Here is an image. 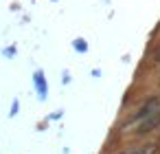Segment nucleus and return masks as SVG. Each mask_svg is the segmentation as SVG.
Returning a JSON list of instances; mask_svg holds the SVG:
<instances>
[{
	"label": "nucleus",
	"mask_w": 160,
	"mask_h": 154,
	"mask_svg": "<svg viewBox=\"0 0 160 154\" xmlns=\"http://www.w3.org/2000/svg\"><path fill=\"white\" fill-rule=\"evenodd\" d=\"M156 110H160V97H149L145 104H140V106L136 108V112H134L127 121H129V123H138V121H142L145 117L153 114Z\"/></svg>",
	"instance_id": "obj_1"
},
{
	"label": "nucleus",
	"mask_w": 160,
	"mask_h": 154,
	"mask_svg": "<svg viewBox=\"0 0 160 154\" xmlns=\"http://www.w3.org/2000/svg\"><path fill=\"white\" fill-rule=\"evenodd\" d=\"M35 84H38V88L42 86V97H46V84H44V75L42 73H35Z\"/></svg>",
	"instance_id": "obj_4"
},
{
	"label": "nucleus",
	"mask_w": 160,
	"mask_h": 154,
	"mask_svg": "<svg viewBox=\"0 0 160 154\" xmlns=\"http://www.w3.org/2000/svg\"><path fill=\"white\" fill-rule=\"evenodd\" d=\"M118 154H160V143H142V145L123 150Z\"/></svg>",
	"instance_id": "obj_3"
},
{
	"label": "nucleus",
	"mask_w": 160,
	"mask_h": 154,
	"mask_svg": "<svg viewBox=\"0 0 160 154\" xmlns=\"http://www.w3.org/2000/svg\"><path fill=\"white\" fill-rule=\"evenodd\" d=\"M158 128H160V110H156L153 114H149V117H145L142 121H138L136 134H138V136H145V134H149V132H153V130H158Z\"/></svg>",
	"instance_id": "obj_2"
},
{
	"label": "nucleus",
	"mask_w": 160,
	"mask_h": 154,
	"mask_svg": "<svg viewBox=\"0 0 160 154\" xmlns=\"http://www.w3.org/2000/svg\"><path fill=\"white\" fill-rule=\"evenodd\" d=\"M156 64H158V66H160V51H158V53H156Z\"/></svg>",
	"instance_id": "obj_5"
},
{
	"label": "nucleus",
	"mask_w": 160,
	"mask_h": 154,
	"mask_svg": "<svg viewBox=\"0 0 160 154\" xmlns=\"http://www.w3.org/2000/svg\"><path fill=\"white\" fill-rule=\"evenodd\" d=\"M158 143H160V139H158Z\"/></svg>",
	"instance_id": "obj_6"
}]
</instances>
